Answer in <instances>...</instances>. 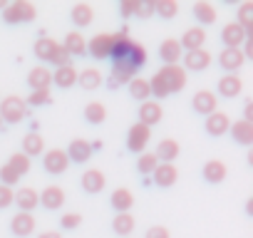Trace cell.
Here are the masks:
<instances>
[{
	"label": "cell",
	"instance_id": "6da1fadb",
	"mask_svg": "<svg viewBox=\"0 0 253 238\" xmlns=\"http://www.w3.org/2000/svg\"><path fill=\"white\" fill-rule=\"evenodd\" d=\"M109 60H112V75H109V87L117 89L122 84H129L137 72L147 65V50L142 42L132 40L126 35V30L114 33L112 35V50H109Z\"/></svg>",
	"mask_w": 253,
	"mask_h": 238
},
{
	"label": "cell",
	"instance_id": "7a4b0ae2",
	"mask_svg": "<svg viewBox=\"0 0 253 238\" xmlns=\"http://www.w3.org/2000/svg\"><path fill=\"white\" fill-rule=\"evenodd\" d=\"M38 18V8L28 0H15V3H8L3 10V23L5 25H25L33 23Z\"/></svg>",
	"mask_w": 253,
	"mask_h": 238
},
{
	"label": "cell",
	"instance_id": "3957f363",
	"mask_svg": "<svg viewBox=\"0 0 253 238\" xmlns=\"http://www.w3.org/2000/svg\"><path fill=\"white\" fill-rule=\"evenodd\" d=\"M25 117H28V104L23 97L10 94L5 99H0V119H3V124H20Z\"/></svg>",
	"mask_w": 253,
	"mask_h": 238
},
{
	"label": "cell",
	"instance_id": "277c9868",
	"mask_svg": "<svg viewBox=\"0 0 253 238\" xmlns=\"http://www.w3.org/2000/svg\"><path fill=\"white\" fill-rule=\"evenodd\" d=\"M157 75L164 79V84H167L169 94L181 92V89L186 87V70H184L181 65H164Z\"/></svg>",
	"mask_w": 253,
	"mask_h": 238
},
{
	"label": "cell",
	"instance_id": "5b68a950",
	"mask_svg": "<svg viewBox=\"0 0 253 238\" xmlns=\"http://www.w3.org/2000/svg\"><path fill=\"white\" fill-rule=\"evenodd\" d=\"M149 139H152V129L137 122V124L129 127V132H126V149L134 152V154H144Z\"/></svg>",
	"mask_w": 253,
	"mask_h": 238
},
{
	"label": "cell",
	"instance_id": "8992f818",
	"mask_svg": "<svg viewBox=\"0 0 253 238\" xmlns=\"http://www.w3.org/2000/svg\"><path fill=\"white\" fill-rule=\"evenodd\" d=\"M191 109L201 117H209L213 112H218V97L211 92V89H199L194 97H191Z\"/></svg>",
	"mask_w": 253,
	"mask_h": 238
},
{
	"label": "cell",
	"instance_id": "52a82bcc",
	"mask_svg": "<svg viewBox=\"0 0 253 238\" xmlns=\"http://www.w3.org/2000/svg\"><path fill=\"white\" fill-rule=\"evenodd\" d=\"M251 38V33H246L238 23H228L221 30V42L226 45V50H241V45Z\"/></svg>",
	"mask_w": 253,
	"mask_h": 238
},
{
	"label": "cell",
	"instance_id": "ba28073f",
	"mask_svg": "<svg viewBox=\"0 0 253 238\" xmlns=\"http://www.w3.org/2000/svg\"><path fill=\"white\" fill-rule=\"evenodd\" d=\"M42 166H45V171H47V174L60 176V174H65V171H67L70 159H67L65 149H50V152H45V154H42Z\"/></svg>",
	"mask_w": 253,
	"mask_h": 238
},
{
	"label": "cell",
	"instance_id": "9c48e42d",
	"mask_svg": "<svg viewBox=\"0 0 253 238\" xmlns=\"http://www.w3.org/2000/svg\"><path fill=\"white\" fill-rule=\"evenodd\" d=\"M92 142H87V139H72L70 142V147L65 149V154H67V159H70V164L75 161V164H87L89 159H92Z\"/></svg>",
	"mask_w": 253,
	"mask_h": 238
},
{
	"label": "cell",
	"instance_id": "30bf717a",
	"mask_svg": "<svg viewBox=\"0 0 253 238\" xmlns=\"http://www.w3.org/2000/svg\"><path fill=\"white\" fill-rule=\"evenodd\" d=\"M162 117H164V109H162V104L159 102H154V99H147V102H142L139 104V124H144V127H154V124H159L162 122Z\"/></svg>",
	"mask_w": 253,
	"mask_h": 238
},
{
	"label": "cell",
	"instance_id": "8fae6325",
	"mask_svg": "<svg viewBox=\"0 0 253 238\" xmlns=\"http://www.w3.org/2000/svg\"><path fill=\"white\" fill-rule=\"evenodd\" d=\"M228 127H231V119L226 112H213L204 122V129L209 137H223V134H228Z\"/></svg>",
	"mask_w": 253,
	"mask_h": 238
},
{
	"label": "cell",
	"instance_id": "7c38bea8",
	"mask_svg": "<svg viewBox=\"0 0 253 238\" xmlns=\"http://www.w3.org/2000/svg\"><path fill=\"white\" fill-rule=\"evenodd\" d=\"M184 70H191V72H201V70H206L209 65H211V52L206 50V47H201V50H191V52H184Z\"/></svg>",
	"mask_w": 253,
	"mask_h": 238
},
{
	"label": "cell",
	"instance_id": "4fadbf2b",
	"mask_svg": "<svg viewBox=\"0 0 253 238\" xmlns=\"http://www.w3.org/2000/svg\"><path fill=\"white\" fill-rule=\"evenodd\" d=\"M201 176H204V181H206V184L218 186V184H223V181H226L228 169H226V164H223L221 159H211V161H206V164H204Z\"/></svg>",
	"mask_w": 253,
	"mask_h": 238
},
{
	"label": "cell",
	"instance_id": "5bb4252c",
	"mask_svg": "<svg viewBox=\"0 0 253 238\" xmlns=\"http://www.w3.org/2000/svg\"><path fill=\"white\" fill-rule=\"evenodd\" d=\"M35 216L33 213H15L13 218H10V231H13V236H18V238H28V236H33L35 233Z\"/></svg>",
	"mask_w": 253,
	"mask_h": 238
},
{
	"label": "cell",
	"instance_id": "9a60e30c",
	"mask_svg": "<svg viewBox=\"0 0 253 238\" xmlns=\"http://www.w3.org/2000/svg\"><path fill=\"white\" fill-rule=\"evenodd\" d=\"M179 154H181V144H179L176 139H169V137L162 139V142L157 144V152H154V157H157L159 164H174Z\"/></svg>",
	"mask_w": 253,
	"mask_h": 238
},
{
	"label": "cell",
	"instance_id": "2e32d148",
	"mask_svg": "<svg viewBox=\"0 0 253 238\" xmlns=\"http://www.w3.org/2000/svg\"><path fill=\"white\" fill-rule=\"evenodd\" d=\"M80 184H82V189H84L87 194H102L104 186H107V176H104L102 169H87V171L82 174Z\"/></svg>",
	"mask_w": 253,
	"mask_h": 238
},
{
	"label": "cell",
	"instance_id": "e0dca14e",
	"mask_svg": "<svg viewBox=\"0 0 253 238\" xmlns=\"http://www.w3.org/2000/svg\"><path fill=\"white\" fill-rule=\"evenodd\" d=\"M13 203H15V206H18L23 213H33V211L40 206V196H38V191H35V189L23 186V189H18V191H15Z\"/></svg>",
	"mask_w": 253,
	"mask_h": 238
},
{
	"label": "cell",
	"instance_id": "ac0fdd59",
	"mask_svg": "<svg viewBox=\"0 0 253 238\" xmlns=\"http://www.w3.org/2000/svg\"><path fill=\"white\" fill-rule=\"evenodd\" d=\"M179 45H181V50H186V52H191V50H201V47L206 45V30L199 28V25L184 30V35L179 38Z\"/></svg>",
	"mask_w": 253,
	"mask_h": 238
},
{
	"label": "cell",
	"instance_id": "d6986e66",
	"mask_svg": "<svg viewBox=\"0 0 253 238\" xmlns=\"http://www.w3.org/2000/svg\"><path fill=\"white\" fill-rule=\"evenodd\" d=\"M109 50H112V35H109V33L94 35V38L87 42V52H89L94 60H109Z\"/></svg>",
	"mask_w": 253,
	"mask_h": 238
},
{
	"label": "cell",
	"instance_id": "ffe728a7",
	"mask_svg": "<svg viewBox=\"0 0 253 238\" xmlns=\"http://www.w3.org/2000/svg\"><path fill=\"white\" fill-rule=\"evenodd\" d=\"M159 57H162L164 65H179L181 57H184V50H181L179 40H176V38H167V40L159 45Z\"/></svg>",
	"mask_w": 253,
	"mask_h": 238
},
{
	"label": "cell",
	"instance_id": "44dd1931",
	"mask_svg": "<svg viewBox=\"0 0 253 238\" xmlns=\"http://www.w3.org/2000/svg\"><path fill=\"white\" fill-rule=\"evenodd\" d=\"M38 196H40V206L47 208V211H57V208L65 206V189L62 186H47Z\"/></svg>",
	"mask_w": 253,
	"mask_h": 238
},
{
	"label": "cell",
	"instance_id": "7402d4cb",
	"mask_svg": "<svg viewBox=\"0 0 253 238\" xmlns=\"http://www.w3.org/2000/svg\"><path fill=\"white\" fill-rule=\"evenodd\" d=\"M243 62H246V57H243L241 50H226L223 47L218 52V65L226 70V75H236V70H241Z\"/></svg>",
	"mask_w": 253,
	"mask_h": 238
},
{
	"label": "cell",
	"instance_id": "603a6c76",
	"mask_svg": "<svg viewBox=\"0 0 253 238\" xmlns=\"http://www.w3.org/2000/svg\"><path fill=\"white\" fill-rule=\"evenodd\" d=\"M243 92V79L238 77V75H223L221 79H218V94L221 97H226V99H233V97H238ZM216 94V97H218Z\"/></svg>",
	"mask_w": 253,
	"mask_h": 238
},
{
	"label": "cell",
	"instance_id": "cb8c5ba5",
	"mask_svg": "<svg viewBox=\"0 0 253 238\" xmlns=\"http://www.w3.org/2000/svg\"><path fill=\"white\" fill-rule=\"evenodd\" d=\"M228 134H231L233 142L241 144V147H251V144H253V124L243 122V119H238V122H233V124L228 127Z\"/></svg>",
	"mask_w": 253,
	"mask_h": 238
},
{
	"label": "cell",
	"instance_id": "d4e9b609",
	"mask_svg": "<svg viewBox=\"0 0 253 238\" xmlns=\"http://www.w3.org/2000/svg\"><path fill=\"white\" fill-rule=\"evenodd\" d=\"M109 203L117 213H129V208L134 206V194L129 189H114L109 196Z\"/></svg>",
	"mask_w": 253,
	"mask_h": 238
},
{
	"label": "cell",
	"instance_id": "484cf974",
	"mask_svg": "<svg viewBox=\"0 0 253 238\" xmlns=\"http://www.w3.org/2000/svg\"><path fill=\"white\" fill-rule=\"evenodd\" d=\"M28 84L30 89H50L52 84V72L42 65H35L30 72H28Z\"/></svg>",
	"mask_w": 253,
	"mask_h": 238
},
{
	"label": "cell",
	"instance_id": "4316f807",
	"mask_svg": "<svg viewBox=\"0 0 253 238\" xmlns=\"http://www.w3.org/2000/svg\"><path fill=\"white\" fill-rule=\"evenodd\" d=\"M152 176H154V184L162 186V189H169V186H174L179 181V171H176L174 164H159Z\"/></svg>",
	"mask_w": 253,
	"mask_h": 238
},
{
	"label": "cell",
	"instance_id": "83f0119b",
	"mask_svg": "<svg viewBox=\"0 0 253 238\" xmlns=\"http://www.w3.org/2000/svg\"><path fill=\"white\" fill-rule=\"evenodd\" d=\"M52 82H55L60 89H70V87H75V82H77V70H75V65L70 62V65H65V67H55V72H52Z\"/></svg>",
	"mask_w": 253,
	"mask_h": 238
},
{
	"label": "cell",
	"instance_id": "f1b7e54d",
	"mask_svg": "<svg viewBox=\"0 0 253 238\" xmlns=\"http://www.w3.org/2000/svg\"><path fill=\"white\" fill-rule=\"evenodd\" d=\"M23 154H25L28 159L42 157V154H45V139H42L38 132H28V134L23 137Z\"/></svg>",
	"mask_w": 253,
	"mask_h": 238
},
{
	"label": "cell",
	"instance_id": "f546056e",
	"mask_svg": "<svg viewBox=\"0 0 253 238\" xmlns=\"http://www.w3.org/2000/svg\"><path fill=\"white\" fill-rule=\"evenodd\" d=\"M134 228H137V221L132 213H117L112 221V231L122 238H129V233H134Z\"/></svg>",
	"mask_w": 253,
	"mask_h": 238
},
{
	"label": "cell",
	"instance_id": "4dcf8cb0",
	"mask_svg": "<svg viewBox=\"0 0 253 238\" xmlns=\"http://www.w3.org/2000/svg\"><path fill=\"white\" fill-rule=\"evenodd\" d=\"M70 18H72V23H75L77 28H87V25H92V20H94V8H92L89 3H75Z\"/></svg>",
	"mask_w": 253,
	"mask_h": 238
},
{
	"label": "cell",
	"instance_id": "1f68e13d",
	"mask_svg": "<svg viewBox=\"0 0 253 238\" xmlns=\"http://www.w3.org/2000/svg\"><path fill=\"white\" fill-rule=\"evenodd\" d=\"M62 47L67 50V55L72 57H82V55H87V40L82 38V33H67V38H65V42H62Z\"/></svg>",
	"mask_w": 253,
	"mask_h": 238
},
{
	"label": "cell",
	"instance_id": "d6a6232c",
	"mask_svg": "<svg viewBox=\"0 0 253 238\" xmlns=\"http://www.w3.org/2000/svg\"><path fill=\"white\" fill-rule=\"evenodd\" d=\"M102 82H104V77L97 67H84L82 72H77V84L82 89H97V87H102Z\"/></svg>",
	"mask_w": 253,
	"mask_h": 238
},
{
	"label": "cell",
	"instance_id": "836d02e7",
	"mask_svg": "<svg viewBox=\"0 0 253 238\" xmlns=\"http://www.w3.org/2000/svg\"><path fill=\"white\" fill-rule=\"evenodd\" d=\"M60 42L55 40V38H47V35H42V38H38L35 40V45H33V52H35V57L38 60H42V62H50V57H52V52H55V47H57Z\"/></svg>",
	"mask_w": 253,
	"mask_h": 238
},
{
	"label": "cell",
	"instance_id": "e575fe53",
	"mask_svg": "<svg viewBox=\"0 0 253 238\" xmlns=\"http://www.w3.org/2000/svg\"><path fill=\"white\" fill-rule=\"evenodd\" d=\"M194 18L201 23L199 28H204V25H213L216 23V8L211 5V3H206V0H199V3H194Z\"/></svg>",
	"mask_w": 253,
	"mask_h": 238
},
{
	"label": "cell",
	"instance_id": "d590c367",
	"mask_svg": "<svg viewBox=\"0 0 253 238\" xmlns=\"http://www.w3.org/2000/svg\"><path fill=\"white\" fill-rule=\"evenodd\" d=\"M84 119H87V124H104L107 107H104L102 102H87V107H84Z\"/></svg>",
	"mask_w": 253,
	"mask_h": 238
},
{
	"label": "cell",
	"instance_id": "8d00e7d4",
	"mask_svg": "<svg viewBox=\"0 0 253 238\" xmlns=\"http://www.w3.org/2000/svg\"><path fill=\"white\" fill-rule=\"evenodd\" d=\"M129 94H132L137 102H147V99L152 97V92H149V79L134 77V79L129 82Z\"/></svg>",
	"mask_w": 253,
	"mask_h": 238
},
{
	"label": "cell",
	"instance_id": "74e56055",
	"mask_svg": "<svg viewBox=\"0 0 253 238\" xmlns=\"http://www.w3.org/2000/svg\"><path fill=\"white\" fill-rule=\"evenodd\" d=\"M8 166L23 179L28 171H30V166H33V159H28L23 152H15V154H10V159H8Z\"/></svg>",
	"mask_w": 253,
	"mask_h": 238
},
{
	"label": "cell",
	"instance_id": "f35d334b",
	"mask_svg": "<svg viewBox=\"0 0 253 238\" xmlns=\"http://www.w3.org/2000/svg\"><path fill=\"white\" fill-rule=\"evenodd\" d=\"M154 13L164 20H171L179 15V3L176 0H154Z\"/></svg>",
	"mask_w": 253,
	"mask_h": 238
},
{
	"label": "cell",
	"instance_id": "ab89813d",
	"mask_svg": "<svg viewBox=\"0 0 253 238\" xmlns=\"http://www.w3.org/2000/svg\"><path fill=\"white\" fill-rule=\"evenodd\" d=\"M246 33H251V28H253V3L251 0H246V3H241L238 5V20H236Z\"/></svg>",
	"mask_w": 253,
	"mask_h": 238
},
{
	"label": "cell",
	"instance_id": "60d3db41",
	"mask_svg": "<svg viewBox=\"0 0 253 238\" xmlns=\"http://www.w3.org/2000/svg\"><path fill=\"white\" fill-rule=\"evenodd\" d=\"M157 166H159V161H157L154 152H144V154H139V159H137V169H139V174L149 176V174H154Z\"/></svg>",
	"mask_w": 253,
	"mask_h": 238
},
{
	"label": "cell",
	"instance_id": "b9f144b4",
	"mask_svg": "<svg viewBox=\"0 0 253 238\" xmlns=\"http://www.w3.org/2000/svg\"><path fill=\"white\" fill-rule=\"evenodd\" d=\"M25 104H33V107L52 104V92H50V89H33V92H30V97L25 99Z\"/></svg>",
	"mask_w": 253,
	"mask_h": 238
},
{
	"label": "cell",
	"instance_id": "7bdbcfd3",
	"mask_svg": "<svg viewBox=\"0 0 253 238\" xmlns=\"http://www.w3.org/2000/svg\"><path fill=\"white\" fill-rule=\"evenodd\" d=\"M149 92L154 94V102H159V99L169 97V89H167V84H164V79H162L159 75H154V77L149 79Z\"/></svg>",
	"mask_w": 253,
	"mask_h": 238
},
{
	"label": "cell",
	"instance_id": "ee69618b",
	"mask_svg": "<svg viewBox=\"0 0 253 238\" xmlns=\"http://www.w3.org/2000/svg\"><path fill=\"white\" fill-rule=\"evenodd\" d=\"M0 184L8 186V189H13L15 184H20V176H18L8 164H3V166H0Z\"/></svg>",
	"mask_w": 253,
	"mask_h": 238
},
{
	"label": "cell",
	"instance_id": "f6af8a7d",
	"mask_svg": "<svg viewBox=\"0 0 253 238\" xmlns=\"http://www.w3.org/2000/svg\"><path fill=\"white\" fill-rule=\"evenodd\" d=\"M70 55H67V50L62 47V42L55 47V52H52V57H50V65H57V67H65V65H70Z\"/></svg>",
	"mask_w": 253,
	"mask_h": 238
},
{
	"label": "cell",
	"instance_id": "bcb514c9",
	"mask_svg": "<svg viewBox=\"0 0 253 238\" xmlns=\"http://www.w3.org/2000/svg\"><path fill=\"white\" fill-rule=\"evenodd\" d=\"M154 15V0H137L134 18H152Z\"/></svg>",
	"mask_w": 253,
	"mask_h": 238
},
{
	"label": "cell",
	"instance_id": "7dc6e473",
	"mask_svg": "<svg viewBox=\"0 0 253 238\" xmlns=\"http://www.w3.org/2000/svg\"><path fill=\"white\" fill-rule=\"evenodd\" d=\"M60 223H62V228H77L80 223H82V213H65L62 218H60Z\"/></svg>",
	"mask_w": 253,
	"mask_h": 238
},
{
	"label": "cell",
	"instance_id": "c3c4849f",
	"mask_svg": "<svg viewBox=\"0 0 253 238\" xmlns=\"http://www.w3.org/2000/svg\"><path fill=\"white\" fill-rule=\"evenodd\" d=\"M13 198H15V191L0 184V208H8V206H13Z\"/></svg>",
	"mask_w": 253,
	"mask_h": 238
},
{
	"label": "cell",
	"instance_id": "681fc988",
	"mask_svg": "<svg viewBox=\"0 0 253 238\" xmlns=\"http://www.w3.org/2000/svg\"><path fill=\"white\" fill-rule=\"evenodd\" d=\"M144 238H171V233H169V228L167 226H152V228H147V233H144Z\"/></svg>",
	"mask_w": 253,
	"mask_h": 238
},
{
	"label": "cell",
	"instance_id": "f907efd6",
	"mask_svg": "<svg viewBox=\"0 0 253 238\" xmlns=\"http://www.w3.org/2000/svg\"><path fill=\"white\" fill-rule=\"evenodd\" d=\"M137 13V0H122L119 3V15L122 18H132Z\"/></svg>",
	"mask_w": 253,
	"mask_h": 238
},
{
	"label": "cell",
	"instance_id": "816d5d0a",
	"mask_svg": "<svg viewBox=\"0 0 253 238\" xmlns=\"http://www.w3.org/2000/svg\"><path fill=\"white\" fill-rule=\"evenodd\" d=\"M243 122L253 124V99H246L243 102Z\"/></svg>",
	"mask_w": 253,
	"mask_h": 238
},
{
	"label": "cell",
	"instance_id": "f5cc1de1",
	"mask_svg": "<svg viewBox=\"0 0 253 238\" xmlns=\"http://www.w3.org/2000/svg\"><path fill=\"white\" fill-rule=\"evenodd\" d=\"M38 238H62V233L60 231H42Z\"/></svg>",
	"mask_w": 253,
	"mask_h": 238
},
{
	"label": "cell",
	"instance_id": "db71d44e",
	"mask_svg": "<svg viewBox=\"0 0 253 238\" xmlns=\"http://www.w3.org/2000/svg\"><path fill=\"white\" fill-rule=\"evenodd\" d=\"M246 203H248V206H246V211H248V213H253V198H248Z\"/></svg>",
	"mask_w": 253,
	"mask_h": 238
},
{
	"label": "cell",
	"instance_id": "11a10c76",
	"mask_svg": "<svg viewBox=\"0 0 253 238\" xmlns=\"http://www.w3.org/2000/svg\"><path fill=\"white\" fill-rule=\"evenodd\" d=\"M5 5H8V0H0V10H5Z\"/></svg>",
	"mask_w": 253,
	"mask_h": 238
},
{
	"label": "cell",
	"instance_id": "9f6ffc18",
	"mask_svg": "<svg viewBox=\"0 0 253 238\" xmlns=\"http://www.w3.org/2000/svg\"><path fill=\"white\" fill-rule=\"evenodd\" d=\"M3 127H5V124H3V119H0V129H3Z\"/></svg>",
	"mask_w": 253,
	"mask_h": 238
}]
</instances>
